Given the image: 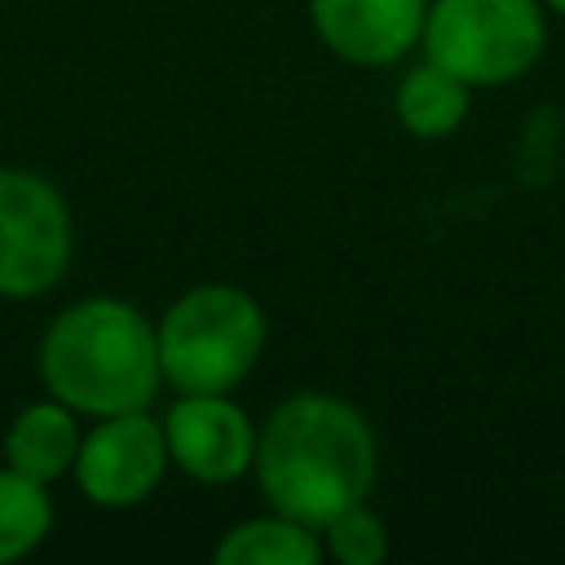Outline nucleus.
<instances>
[{"label": "nucleus", "mask_w": 565, "mask_h": 565, "mask_svg": "<svg viewBox=\"0 0 565 565\" xmlns=\"http://www.w3.org/2000/svg\"><path fill=\"white\" fill-rule=\"evenodd\" d=\"M44 388L84 415L146 411L159 393V331L141 309L115 296H93L62 309L40 340Z\"/></svg>", "instance_id": "nucleus-2"}, {"label": "nucleus", "mask_w": 565, "mask_h": 565, "mask_svg": "<svg viewBox=\"0 0 565 565\" xmlns=\"http://www.w3.org/2000/svg\"><path fill=\"white\" fill-rule=\"evenodd\" d=\"M322 547L340 565H380L388 556V525L366 503H353L322 525Z\"/></svg>", "instance_id": "nucleus-13"}, {"label": "nucleus", "mask_w": 565, "mask_h": 565, "mask_svg": "<svg viewBox=\"0 0 565 565\" xmlns=\"http://www.w3.org/2000/svg\"><path fill=\"white\" fill-rule=\"evenodd\" d=\"M163 437L168 459L203 486L238 481L256 459V428L230 393H181L163 415Z\"/></svg>", "instance_id": "nucleus-7"}, {"label": "nucleus", "mask_w": 565, "mask_h": 565, "mask_svg": "<svg viewBox=\"0 0 565 565\" xmlns=\"http://www.w3.org/2000/svg\"><path fill=\"white\" fill-rule=\"evenodd\" d=\"M168 437L163 424L146 411H119L102 415V424L79 437L75 455V481L88 503L97 508H132L154 494V486L168 472Z\"/></svg>", "instance_id": "nucleus-6"}, {"label": "nucleus", "mask_w": 565, "mask_h": 565, "mask_svg": "<svg viewBox=\"0 0 565 565\" xmlns=\"http://www.w3.org/2000/svg\"><path fill=\"white\" fill-rule=\"evenodd\" d=\"M428 0H309L318 40L353 66L402 62L424 35Z\"/></svg>", "instance_id": "nucleus-8"}, {"label": "nucleus", "mask_w": 565, "mask_h": 565, "mask_svg": "<svg viewBox=\"0 0 565 565\" xmlns=\"http://www.w3.org/2000/svg\"><path fill=\"white\" fill-rule=\"evenodd\" d=\"M159 366L177 393H230L265 349V309L234 282H199L159 318Z\"/></svg>", "instance_id": "nucleus-3"}, {"label": "nucleus", "mask_w": 565, "mask_h": 565, "mask_svg": "<svg viewBox=\"0 0 565 565\" xmlns=\"http://www.w3.org/2000/svg\"><path fill=\"white\" fill-rule=\"evenodd\" d=\"M393 110H397V124L419 141L450 137L468 115V84L424 57L397 79Z\"/></svg>", "instance_id": "nucleus-10"}, {"label": "nucleus", "mask_w": 565, "mask_h": 565, "mask_svg": "<svg viewBox=\"0 0 565 565\" xmlns=\"http://www.w3.org/2000/svg\"><path fill=\"white\" fill-rule=\"evenodd\" d=\"M49 530H53V499L44 481L4 463L0 468V565L35 552Z\"/></svg>", "instance_id": "nucleus-12"}, {"label": "nucleus", "mask_w": 565, "mask_h": 565, "mask_svg": "<svg viewBox=\"0 0 565 565\" xmlns=\"http://www.w3.org/2000/svg\"><path fill=\"white\" fill-rule=\"evenodd\" d=\"M212 556L216 565H313L322 556V543H318V530L282 512H269V516L230 525L212 547Z\"/></svg>", "instance_id": "nucleus-11"}, {"label": "nucleus", "mask_w": 565, "mask_h": 565, "mask_svg": "<svg viewBox=\"0 0 565 565\" xmlns=\"http://www.w3.org/2000/svg\"><path fill=\"white\" fill-rule=\"evenodd\" d=\"M424 57L468 88L512 84L543 57L547 22L539 0H428Z\"/></svg>", "instance_id": "nucleus-4"}, {"label": "nucleus", "mask_w": 565, "mask_h": 565, "mask_svg": "<svg viewBox=\"0 0 565 565\" xmlns=\"http://www.w3.org/2000/svg\"><path fill=\"white\" fill-rule=\"evenodd\" d=\"M543 4H547L552 13H561V18H565V0H543Z\"/></svg>", "instance_id": "nucleus-14"}, {"label": "nucleus", "mask_w": 565, "mask_h": 565, "mask_svg": "<svg viewBox=\"0 0 565 565\" xmlns=\"http://www.w3.org/2000/svg\"><path fill=\"white\" fill-rule=\"evenodd\" d=\"M79 455V428H75V411L57 397L35 402L26 411H18V419L4 433V459L9 468L35 477V481H53L62 472L75 468Z\"/></svg>", "instance_id": "nucleus-9"}, {"label": "nucleus", "mask_w": 565, "mask_h": 565, "mask_svg": "<svg viewBox=\"0 0 565 565\" xmlns=\"http://www.w3.org/2000/svg\"><path fill=\"white\" fill-rule=\"evenodd\" d=\"M71 265V207L35 172L0 168V296L49 291Z\"/></svg>", "instance_id": "nucleus-5"}, {"label": "nucleus", "mask_w": 565, "mask_h": 565, "mask_svg": "<svg viewBox=\"0 0 565 565\" xmlns=\"http://www.w3.org/2000/svg\"><path fill=\"white\" fill-rule=\"evenodd\" d=\"M380 450L366 415L331 393H291L256 428L252 472L269 512L322 530L335 512L366 503Z\"/></svg>", "instance_id": "nucleus-1"}]
</instances>
